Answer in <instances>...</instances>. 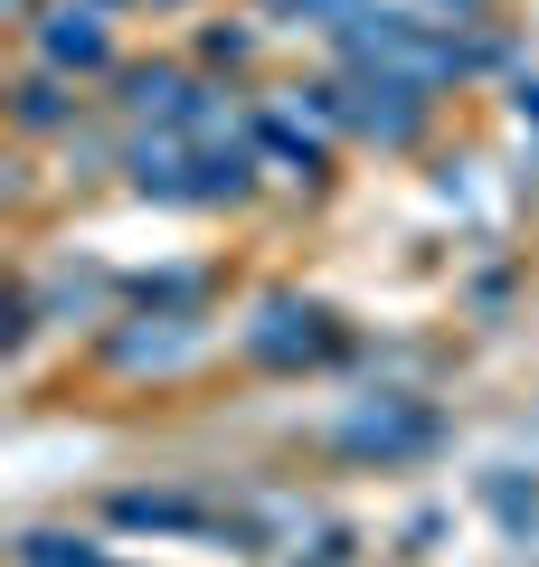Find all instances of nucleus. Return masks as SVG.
Wrapping results in <instances>:
<instances>
[{"label":"nucleus","instance_id":"nucleus-1","mask_svg":"<svg viewBox=\"0 0 539 567\" xmlns=\"http://www.w3.org/2000/svg\"><path fill=\"white\" fill-rule=\"evenodd\" d=\"M48 58L58 66H95L104 58V20L95 10H58V20H48Z\"/></svg>","mask_w":539,"mask_h":567},{"label":"nucleus","instance_id":"nucleus-2","mask_svg":"<svg viewBox=\"0 0 539 567\" xmlns=\"http://www.w3.org/2000/svg\"><path fill=\"white\" fill-rule=\"evenodd\" d=\"M417 435H426V416H359V425H350V445H379V454L417 445Z\"/></svg>","mask_w":539,"mask_h":567}]
</instances>
